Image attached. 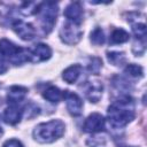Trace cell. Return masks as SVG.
<instances>
[{
  "label": "cell",
  "instance_id": "6da1fadb",
  "mask_svg": "<svg viewBox=\"0 0 147 147\" xmlns=\"http://www.w3.org/2000/svg\"><path fill=\"white\" fill-rule=\"evenodd\" d=\"M134 102L129 95H122L108 108V121L114 129H122L134 118Z\"/></svg>",
  "mask_w": 147,
  "mask_h": 147
},
{
  "label": "cell",
  "instance_id": "7a4b0ae2",
  "mask_svg": "<svg viewBox=\"0 0 147 147\" xmlns=\"http://www.w3.org/2000/svg\"><path fill=\"white\" fill-rule=\"evenodd\" d=\"M64 133V124L60 119H52L37 125L33 130V138L41 144H49L62 137Z\"/></svg>",
  "mask_w": 147,
  "mask_h": 147
},
{
  "label": "cell",
  "instance_id": "3957f363",
  "mask_svg": "<svg viewBox=\"0 0 147 147\" xmlns=\"http://www.w3.org/2000/svg\"><path fill=\"white\" fill-rule=\"evenodd\" d=\"M0 55L7 59L13 64H22L25 61H29V51L22 47L16 46L8 39L0 40Z\"/></svg>",
  "mask_w": 147,
  "mask_h": 147
},
{
  "label": "cell",
  "instance_id": "277c9868",
  "mask_svg": "<svg viewBox=\"0 0 147 147\" xmlns=\"http://www.w3.org/2000/svg\"><path fill=\"white\" fill-rule=\"evenodd\" d=\"M40 24L45 33H49L56 22L57 16V3L55 2H41L39 3L38 13Z\"/></svg>",
  "mask_w": 147,
  "mask_h": 147
},
{
  "label": "cell",
  "instance_id": "5b68a950",
  "mask_svg": "<svg viewBox=\"0 0 147 147\" xmlns=\"http://www.w3.org/2000/svg\"><path fill=\"white\" fill-rule=\"evenodd\" d=\"M83 37V31L80 30L79 25L71 23V22H65L61 30H60V38L64 44L68 45H75L77 44L80 38Z\"/></svg>",
  "mask_w": 147,
  "mask_h": 147
},
{
  "label": "cell",
  "instance_id": "8992f818",
  "mask_svg": "<svg viewBox=\"0 0 147 147\" xmlns=\"http://www.w3.org/2000/svg\"><path fill=\"white\" fill-rule=\"evenodd\" d=\"M82 88H83V92H84L86 99H88L91 102L95 103L101 99L103 86H102V83L100 80H98V79L86 80L82 85Z\"/></svg>",
  "mask_w": 147,
  "mask_h": 147
},
{
  "label": "cell",
  "instance_id": "52a82bcc",
  "mask_svg": "<svg viewBox=\"0 0 147 147\" xmlns=\"http://www.w3.org/2000/svg\"><path fill=\"white\" fill-rule=\"evenodd\" d=\"M63 98L65 100L67 109L72 116H79L83 111V101L74 92L63 91Z\"/></svg>",
  "mask_w": 147,
  "mask_h": 147
},
{
  "label": "cell",
  "instance_id": "ba28073f",
  "mask_svg": "<svg viewBox=\"0 0 147 147\" xmlns=\"http://www.w3.org/2000/svg\"><path fill=\"white\" fill-rule=\"evenodd\" d=\"M11 28L15 31V33L23 40H32L36 37V30L34 28L24 21L15 20L11 23Z\"/></svg>",
  "mask_w": 147,
  "mask_h": 147
},
{
  "label": "cell",
  "instance_id": "9c48e42d",
  "mask_svg": "<svg viewBox=\"0 0 147 147\" xmlns=\"http://www.w3.org/2000/svg\"><path fill=\"white\" fill-rule=\"evenodd\" d=\"M83 129L85 132L90 133H95V132H101L105 130V118L101 114L93 113L91 114L84 122Z\"/></svg>",
  "mask_w": 147,
  "mask_h": 147
},
{
  "label": "cell",
  "instance_id": "30bf717a",
  "mask_svg": "<svg viewBox=\"0 0 147 147\" xmlns=\"http://www.w3.org/2000/svg\"><path fill=\"white\" fill-rule=\"evenodd\" d=\"M29 51V60L32 62H42L51 57L52 49L45 44H37Z\"/></svg>",
  "mask_w": 147,
  "mask_h": 147
},
{
  "label": "cell",
  "instance_id": "8fae6325",
  "mask_svg": "<svg viewBox=\"0 0 147 147\" xmlns=\"http://www.w3.org/2000/svg\"><path fill=\"white\" fill-rule=\"evenodd\" d=\"M64 16L68 18L69 22L79 25L83 21V8L80 2H71L64 9Z\"/></svg>",
  "mask_w": 147,
  "mask_h": 147
},
{
  "label": "cell",
  "instance_id": "7c38bea8",
  "mask_svg": "<svg viewBox=\"0 0 147 147\" xmlns=\"http://www.w3.org/2000/svg\"><path fill=\"white\" fill-rule=\"evenodd\" d=\"M23 111V108H21L18 105H10L3 113V121L7 124L15 125L21 121Z\"/></svg>",
  "mask_w": 147,
  "mask_h": 147
},
{
  "label": "cell",
  "instance_id": "4fadbf2b",
  "mask_svg": "<svg viewBox=\"0 0 147 147\" xmlns=\"http://www.w3.org/2000/svg\"><path fill=\"white\" fill-rule=\"evenodd\" d=\"M28 94V88L24 86H20V85H14L9 88L8 93H7V100L8 103L10 105H18L21 101H23L25 99Z\"/></svg>",
  "mask_w": 147,
  "mask_h": 147
},
{
  "label": "cell",
  "instance_id": "5bb4252c",
  "mask_svg": "<svg viewBox=\"0 0 147 147\" xmlns=\"http://www.w3.org/2000/svg\"><path fill=\"white\" fill-rule=\"evenodd\" d=\"M82 74V65L80 64H72L70 67H68L63 74H62V78L68 83V84H74L77 82V79L79 78Z\"/></svg>",
  "mask_w": 147,
  "mask_h": 147
},
{
  "label": "cell",
  "instance_id": "9a60e30c",
  "mask_svg": "<svg viewBox=\"0 0 147 147\" xmlns=\"http://www.w3.org/2000/svg\"><path fill=\"white\" fill-rule=\"evenodd\" d=\"M42 96L52 103H57L63 98V93L56 86H49L44 91Z\"/></svg>",
  "mask_w": 147,
  "mask_h": 147
},
{
  "label": "cell",
  "instance_id": "2e32d148",
  "mask_svg": "<svg viewBox=\"0 0 147 147\" xmlns=\"http://www.w3.org/2000/svg\"><path fill=\"white\" fill-rule=\"evenodd\" d=\"M130 38L129 32H126L124 29H115L113 30L111 34H110V42L111 44H122L127 41Z\"/></svg>",
  "mask_w": 147,
  "mask_h": 147
},
{
  "label": "cell",
  "instance_id": "e0dca14e",
  "mask_svg": "<svg viewBox=\"0 0 147 147\" xmlns=\"http://www.w3.org/2000/svg\"><path fill=\"white\" fill-rule=\"evenodd\" d=\"M107 59L114 65H122L126 61L125 54L123 52H108L107 53Z\"/></svg>",
  "mask_w": 147,
  "mask_h": 147
},
{
  "label": "cell",
  "instance_id": "ac0fdd59",
  "mask_svg": "<svg viewBox=\"0 0 147 147\" xmlns=\"http://www.w3.org/2000/svg\"><path fill=\"white\" fill-rule=\"evenodd\" d=\"M125 74L131 76V77H134V78H140L144 76V69L142 67L138 65V64H134V63H131V64H127L124 69Z\"/></svg>",
  "mask_w": 147,
  "mask_h": 147
},
{
  "label": "cell",
  "instance_id": "d6986e66",
  "mask_svg": "<svg viewBox=\"0 0 147 147\" xmlns=\"http://www.w3.org/2000/svg\"><path fill=\"white\" fill-rule=\"evenodd\" d=\"M132 31L136 36L137 39L141 40L142 42H145V38H146V25L144 23H134L132 24Z\"/></svg>",
  "mask_w": 147,
  "mask_h": 147
},
{
  "label": "cell",
  "instance_id": "ffe728a7",
  "mask_svg": "<svg viewBox=\"0 0 147 147\" xmlns=\"http://www.w3.org/2000/svg\"><path fill=\"white\" fill-rule=\"evenodd\" d=\"M91 41L94 45H102L105 42V33H103V30L101 28L96 26L91 32Z\"/></svg>",
  "mask_w": 147,
  "mask_h": 147
},
{
  "label": "cell",
  "instance_id": "44dd1931",
  "mask_svg": "<svg viewBox=\"0 0 147 147\" xmlns=\"http://www.w3.org/2000/svg\"><path fill=\"white\" fill-rule=\"evenodd\" d=\"M113 85L119 91H129L131 88L130 83L126 79H124L123 77H121V76H115L113 78Z\"/></svg>",
  "mask_w": 147,
  "mask_h": 147
},
{
  "label": "cell",
  "instance_id": "7402d4cb",
  "mask_svg": "<svg viewBox=\"0 0 147 147\" xmlns=\"http://www.w3.org/2000/svg\"><path fill=\"white\" fill-rule=\"evenodd\" d=\"M101 67H102V61H101L100 57H95L94 56V57H91L90 59V62L87 64V68H88V70L92 74H98L100 71Z\"/></svg>",
  "mask_w": 147,
  "mask_h": 147
},
{
  "label": "cell",
  "instance_id": "603a6c76",
  "mask_svg": "<svg viewBox=\"0 0 147 147\" xmlns=\"http://www.w3.org/2000/svg\"><path fill=\"white\" fill-rule=\"evenodd\" d=\"M2 147H23V145L17 139H9L2 145Z\"/></svg>",
  "mask_w": 147,
  "mask_h": 147
},
{
  "label": "cell",
  "instance_id": "cb8c5ba5",
  "mask_svg": "<svg viewBox=\"0 0 147 147\" xmlns=\"http://www.w3.org/2000/svg\"><path fill=\"white\" fill-rule=\"evenodd\" d=\"M6 70H7V65H6V63L0 59V74H3Z\"/></svg>",
  "mask_w": 147,
  "mask_h": 147
},
{
  "label": "cell",
  "instance_id": "d4e9b609",
  "mask_svg": "<svg viewBox=\"0 0 147 147\" xmlns=\"http://www.w3.org/2000/svg\"><path fill=\"white\" fill-rule=\"evenodd\" d=\"M3 134V129H2V126H1V118H0V137Z\"/></svg>",
  "mask_w": 147,
  "mask_h": 147
},
{
  "label": "cell",
  "instance_id": "484cf974",
  "mask_svg": "<svg viewBox=\"0 0 147 147\" xmlns=\"http://www.w3.org/2000/svg\"><path fill=\"white\" fill-rule=\"evenodd\" d=\"M1 88H2V85L0 84V105L2 103V95H1Z\"/></svg>",
  "mask_w": 147,
  "mask_h": 147
}]
</instances>
